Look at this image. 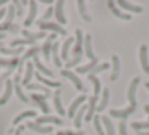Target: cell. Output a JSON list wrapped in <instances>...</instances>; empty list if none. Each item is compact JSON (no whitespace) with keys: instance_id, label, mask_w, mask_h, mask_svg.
Instances as JSON below:
<instances>
[{"instance_id":"6da1fadb","label":"cell","mask_w":149,"mask_h":135,"mask_svg":"<svg viewBox=\"0 0 149 135\" xmlns=\"http://www.w3.org/2000/svg\"><path fill=\"white\" fill-rule=\"evenodd\" d=\"M74 37H76V46L73 48V59L72 60H67V70L73 69V67H76L78 64L81 62V59H83V52H84V34L81 29H76L74 32Z\"/></svg>"},{"instance_id":"7a4b0ae2","label":"cell","mask_w":149,"mask_h":135,"mask_svg":"<svg viewBox=\"0 0 149 135\" xmlns=\"http://www.w3.org/2000/svg\"><path fill=\"white\" fill-rule=\"evenodd\" d=\"M141 83V78L140 76H135L129 84V89H127V99H129V104L132 108H136L138 106V100H136V89H138V84Z\"/></svg>"},{"instance_id":"3957f363","label":"cell","mask_w":149,"mask_h":135,"mask_svg":"<svg viewBox=\"0 0 149 135\" xmlns=\"http://www.w3.org/2000/svg\"><path fill=\"white\" fill-rule=\"evenodd\" d=\"M37 27L40 29V32H45V30H52L54 34H60L65 37L67 35V30L63 29L62 26H59L57 22H45V21H37Z\"/></svg>"},{"instance_id":"277c9868","label":"cell","mask_w":149,"mask_h":135,"mask_svg":"<svg viewBox=\"0 0 149 135\" xmlns=\"http://www.w3.org/2000/svg\"><path fill=\"white\" fill-rule=\"evenodd\" d=\"M60 75H62V76H65L67 80H70V81H72V83L74 84V87H76L78 91H83V92L86 91V87H84L83 81L79 80V76H78L76 73H73L72 70H67V69H63L62 72H60Z\"/></svg>"},{"instance_id":"5b68a950","label":"cell","mask_w":149,"mask_h":135,"mask_svg":"<svg viewBox=\"0 0 149 135\" xmlns=\"http://www.w3.org/2000/svg\"><path fill=\"white\" fill-rule=\"evenodd\" d=\"M86 100H87V95H86V94L78 95V97L72 102V105H70V108H68V111H67V115H68L70 118H74V115H76L78 110H79L83 105H86Z\"/></svg>"},{"instance_id":"8992f818","label":"cell","mask_w":149,"mask_h":135,"mask_svg":"<svg viewBox=\"0 0 149 135\" xmlns=\"http://www.w3.org/2000/svg\"><path fill=\"white\" fill-rule=\"evenodd\" d=\"M56 37H57V34H49L48 37L45 38V43L41 46V52H43V57L46 60H49L51 57V51H52V41L56 40Z\"/></svg>"},{"instance_id":"52a82bcc","label":"cell","mask_w":149,"mask_h":135,"mask_svg":"<svg viewBox=\"0 0 149 135\" xmlns=\"http://www.w3.org/2000/svg\"><path fill=\"white\" fill-rule=\"evenodd\" d=\"M29 97H32V100L37 104V106H40L41 108V111L45 113V116L49 113V106H48V104H46V95L45 94H37V92H32V94L29 95Z\"/></svg>"},{"instance_id":"ba28073f","label":"cell","mask_w":149,"mask_h":135,"mask_svg":"<svg viewBox=\"0 0 149 135\" xmlns=\"http://www.w3.org/2000/svg\"><path fill=\"white\" fill-rule=\"evenodd\" d=\"M54 16H56V21H57L59 26H65L68 21H67L65 17V13H63V2L62 0H59V2H56V6H54Z\"/></svg>"},{"instance_id":"9c48e42d","label":"cell","mask_w":149,"mask_h":135,"mask_svg":"<svg viewBox=\"0 0 149 135\" xmlns=\"http://www.w3.org/2000/svg\"><path fill=\"white\" fill-rule=\"evenodd\" d=\"M33 67H37V72L41 73V75L46 76V78H49V80L54 76V72H51V70H49L48 67L41 62V59L38 57V56H35V57H33Z\"/></svg>"},{"instance_id":"30bf717a","label":"cell","mask_w":149,"mask_h":135,"mask_svg":"<svg viewBox=\"0 0 149 135\" xmlns=\"http://www.w3.org/2000/svg\"><path fill=\"white\" fill-rule=\"evenodd\" d=\"M135 110H136V108H132L130 105L127 106V108H120V110H114V108H113V110H109V116H113V118H119L120 121H122V119L129 118Z\"/></svg>"},{"instance_id":"8fae6325","label":"cell","mask_w":149,"mask_h":135,"mask_svg":"<svg viewBox=\"0 0 149 135\" xmlns=\"http://www.w3.org/2000/svg\"><path fill=\"white\" fill-rule=\"evenodd\" d=\"M52 100H54V108H56V111H57V115L59 116L67 115V111L63 110V106H62V89H56L54 91V94H52Z\"/></svg>"},{"instance_id":"7c38bea8","label":"cell","mask_w":149,"mask_h":135,"mask_svg":"<svg viewBox=\"0 0 149 135\" xmlns=\"http://www.w3.org/2000/svg\"><path fill=\"white\" fill-rule=\"evenodd\" d=\"M13 91H15V83H13V80H6V83H5V91H3L2 97H0V106L5 105L6 102L11 99Z\"/></svg>"},{"instance_id":"4fadbf2b","label":"cell","mask_w":149,"mask_h":135,"mask_svg":"<svg viewBox=\"0 0 149 135\" xmlns=\"http://www.w3.org/2000/svg\"><path fill=\"white\" fill-rule=\"evenodd\" d=\"M140 64L144 73H149V57H148V46L141 45L140 46Z\"/></svg>"},{"instance_id":"5bb4252c","label":"cell","mask_w":149,"mask_h":135,"mask_svg":"<svg viewBox=\"0 0 149 135\" xmlns=\"http://www.w3.org/2000/svg\"><path fill=\"white\" fill-rule=\"evenodd\" d=\"M37 11H38V5H37V2H29V15H27L26 22H24V26H26V27H30L32 24L35 22V17H37Z\"/></svg>"},{"instance_id":"9a60e30c","label":"cell","mask_w":149,"mask_h":135,"mask_svg":"<svg viewBox=\"0 0 149 135\" xmlns=\"http://www.w3.org/2000/svg\"><path fill=\"white\" fill-rule=\"evenodd\" d=\"M35 76H37V80L40 81V84H43L45 87H48V89H49V87H54V89H60V86H62V83L49 80V78L43 76L41 73H38V72H35Z\"/></svg>"},{"instance_id":"2e32d148","label":"cell","mask_w":149,"mask_h":135,"mask_svg":"<svg viewBox=\"0 0 149 135\" xmlns=\"http://www.w3.org/2000/svg\"><path fill=\"white\" fill-rule=\"evenodd\" d=\"M97 105H98V99L97 97H89V102H87V113H86V121H92V118L95 116V111H97Z\"/></svg>"},{"instance_id":"e0dca14e","label":"cell","mask_w":149,"mask_h":135,"mask_svg":"<svg viewBox=\"0 0 149 135\" xmlns=\"http://www.w3.org/2000/svg\"><path fill=\"white\" fill-rule=\"evenodd\" d=\"M37 124H43V126H46V124H56V126H60L62 124V119L57 118V116H51V115H46V116H38L37 121H35Z\"/></svg>"},{"instance_id":"ac0fdd59","label":"cell","mask_w":149,"mask_h":135,"mask_svg":"<svg viewBox=\"0 0 149 135\" xmlns=\"http://www.w3.org/2000/svg\"><path fill=\"white\" fill-rule=\"evenodd\" d=\"M116 5L120 6V8H124L125 11H130V13H143V8H141V6L133 5V3L125 2V0H119V2H116Z\"/></svg>"},{"instance_id":"d6986e66","label":"cell","mask_w":149,"mask_h":135,"mask_svg":"<svg viewBox=\"0 0 149 135\" xmlns=\"http://www.w3.org/2000/svg\"><path fill=\"white\" fill-rule=\"evenodd\" d=\"M83 46H84V54L87 56V59H91V62L97 59V57H95V54H94V51H92V38H91L89 34L84 37V45Z\"/></svg>"},{"instance_id":"ffe728a7","label":"cell","mask_w":149,"mask_h":135,"mask_svg":"<svg viewBox=\"0 0 149 135\" xmlns=\"http://www.w3.org/2000/svg\"><path fill=\"white\" fill-rule=\"evenodd\" d=\"M27 127L33 132H38V134H51L52 132V127L51 126H43V124H37V122H27Z\"/></svg>"},{"instance_id":"44dd1931","label":"cell","mask_w":149,"mask_h":135,"mask_svg":"<svg viewBox=\"0 0 149 135\" xmlns=\"http://www.w3.org/2000/svg\"><path fill=\"white\" fill-rule=\"evenodd\" d=\"M113 72H111V76H109V80L111 81H116L119 78V73H120V59H119V56H116V54H113Z\"/></svg>"},{"instance_id":"7402d4cb","label":"cell","mask_w":149,"mask_h":135,"mask_svg":"<svg viewBox=\"0 0 149 135\" xmlns=\"http://www.w3.org/2000/svg\"><path fill=\"white\" fill-rule=\"evenodd\" d=\"M108 8L111 10V13H113V15H114L116 17H119V19H124V21H130V15H127V13H122V11H120V8H118L116 2H108Z\"/></svg>"},{"instance_id":"603a6c76","label":"cell","mask_w":149,"mask_h":135,"mask_svg":"<svg viewBox=\"0 0 149 135\" xmlns=\"http://www.w3.org/2000/svg\"><path fill=\"white\" fill-rule=\"evenodd\" d=\"M59 51H60V43H59V41H54V43H52L51 57H52V60H54L56 67H59V69H62V59H60V54H59Z\"/></svg>"},{"instance_id":"cb8c5ba5","label":"cell","mask_w":149,"mask_h":135,"mask_svg":"<svg viewBox=\"0 0 149 135\" xmlns=\"http://www.w3.org/2000/svg\"><path fill=\"white\" fill-rule=\"evenodd\" d=\"M86 113H87V105H83L76 111V115H74V118H73V122H74V127H76V129H81V126H83V118L86 116Z\"/></svg>"},{"instance_id":"d4e9b609","label":"cell","mask_w":149,"mask_h":135,"mask_svg":"<svg viewBox=\"0 0 149 135\" xmlns=\"http://www.w3.org/2000/svg\"><path fill=\"white\" fill-rule=\"evenodd\" d=\"M29 118H37V111H35V110H27V111L19 113V115H17L16 118L13 119V124H15V126H17V124H19L21 121L29 119Z\"/></svg>"},{"instance_id":"484cf974","label":"cell","mask_w":149,"mask_h":135,"mask_svg":"<svg viewBox=\"0 0 149 135\" xmlns=\"http://www.w3.org/2000/svg\"><path fill=\"white\" fill-rule=\"evenodd\" d=\"M33 69H35V67H33V62H27V65H26V73H24V78H22V86L30 84L32 76L35 75Z\"/></svg>"},{"instance_id":"4316f807","label":"cell","mask_w":149,"mask_h":135,"mask_svg":"<svg viewBox=\"0 0 149 135\" xmlns=\"http://www.w3.org/2000/svg\"><path fill=\"white\" fill-rule=\"evenodd\" d=\"M73 43H74V38H72V37H68V38H67L65 41H63V45L60 46V49H62V57H60V59H62V62H63V60H67V59H68L70 46H72Z\"/></svg>"},{"instance_id":"83f0119b","label":"cell","mask_w":149,"mask_h":135,"mask_svg":"<svg viewBox=\"0 0 149 135\" xmlns=\"http://www.w3.org/2000/svg\"><path fill=\"white\" fill-rule=\"evenodd\" d=\"M102 124L105 127V135H116L114 134V126L109 116H102Z\"/></svg>"},{"instance_id":"f1b7e54d","label":"cell","mask_w":149,"mask_h":135,"mask_svg":"<svg viewBox=\"0 0 149 135\" xmlns=\"http://www.w3.org/2000/svg\"><path fill=\"white\" fill-rule=\"evenodd\" d=\"M108 102H109V91L103 89L102 91V99H100V102H98V105H97V111L98 113L103 111V110L106 108V105H108Z\"/></svg>"},{"instance_id":"f546056e","label":"cell","mask_w":149,"mask_h":135,"mask_svg":"<svg viewBox=\"0 0 149 135\" xmlns=\"http://www.w3.org/2000/svg\"><path fill=\"white\" fill-rule=\"evenodd\" d=\"M76 5H78V10H79V15H81V17H83L86 22H91L92 21V17H91V15L87 13V8H86V2H83V0H78L76 2Z\"/></svg>"},{"instance_id":"4dcf8cb0","label":"cell","mask_w":149,"mask_h":135,"mask_svg":"<svg viewBox=\"0 0 149 135\" xmlns=\"http://www.w3.org/2000/svg\"><path fill=\"white\" fill-rule=\"evenodd\" d=\"M22 35H24V38H27V40H30V41H37V40H41V38H46V34H45V32L33 34V32H29L27 29L22 30Z\"/></svg>"},{"instance_id":"1f68e13d","label":"cell","mask_w":149,"mask_h":135,"mask_svg":"<svg viewBox=\"0 0 149 135\" xmlns=\"http://www.w3.org/2000/svg\"><path fill=\"white\" fill-rule=\"evenodd\" d=\"M27 89H30V91H33V92H41V94H45L46 97H49V95H51V91L48 89V87H45L43 84H27Z\"/></svg>"},{"instance_id":"d6a6232c","label":"cell","mask_w":149,"mask_h":135,"mask_svg":"<svg viewBox=\"0 0 149 135\" xmlns=\"http://www.w3.org/2000/svg\"><path fill=\"white\" fill-rule=\"evenodd\" d=\"M97 65H98V59H95V60H92V62L86 64V65H83V67H78L76 73H91L92 70H94V67H97Z\"/></svg>"},{"instance_id":"836d02e7","label":"cell","mask_w":149,"mask_h":135,"mask_svg":"<svg viewBox=\"0 0 149 135\" xmlns=\"http://www.w3.org/2000/svg\"><path fill=\"white\" fill-rule=\"evenodd\" d=\"M15 16H16V8H15V5L11 3V5L6 8V16H5V19H3V22L11 26V22L15 21Z\"/></svg>"},{"instance_id":"e575fe53","label":"cell","mask_w":149,"mask_h":135,"mask_svg":"<svg viewBox=\"0 0 149 135\" xmlns=\"http://www.w3.org/2000/svg\"><path fill=\"white\" fill-rule=\"evenodd\" d=\"M0 52L5 56H19L22 52V48H5V46H2Z\"/></svg>"},{"instance_id":"d590c367","label":"cell","mask_w":149,"mask_h":135,"mask_svg":"<svg viewBox=\"0 0 149 135\" xmlns=\"http://www.w3.org/2000/svg\"><path fill=\"white\" fill-rule=\"evenodd\" d=\"M92 122H94V127H95V130H97L98 135H105V132H103V124H102V116L95 115L94 118H92Z\"/></svg>"},{"instance_id":"8d00e7d4","label":"cell","mask_w":149,"mask_h":135,"mask_svg":"<svg viewBox=\"0 0 149 135\" xmlns=\"http://www.w3.org/2000/svg\"><path fill=\"white\" fill-rule=\"evenodd\" d=\"M109 69V64L108 62H102V64H98L97 67H94V70H92L91 73H87V76H95L97 73H102V72H105V70H108Z\"/></svg>"},{"instance_id":"74e56055","label":"cell","mask_w":149,"mask_h":135,"mask_svg":"<svg viewBox=\"0 0 149 135\" xmlns=\"http://www.w3.org/2000/svg\"><path fill=\"white\" fill-rule=\"evenodd\" d=\"M89 80L94 83V97L98 99V95H100V89H102V83H100V78L97 76H87Z\"/></svg>"},{"instance_id":"f35d334b","label":"cell","mask_w":149,"mask_h":135,"mask_svg":"<svg viewBox=\"0 0 149 135\" xmlns=\"http://www.w3.org/2000/svg\"><path fill=\"white\" fill-rule=\"evenodd\" d=\"M15 92H16L17 99H19L21 102H24V104H29V102H30V99L27 97V95H24V92H22V87H21V84H15Z\"/></svg>"},{"instance_id":"ab89813d","label":"cell","mask_w":149,"mask_h":135,"mask_svg":"<svg viewBox=\"0 0 149 135\" xmlns=\"http://www.w3.org/2000/svg\"><path fill=\"white\" fill-rule=\"evenodd\" d=\"M38 51H40V48H38V46H32V48H30L27 52H24V56H22V59H21V60H22V62H26V60L30 59V57L33 59L35 56L38 54Z\"/></svg>"},{"instance_id":"60d3db41","label":"cell","mask_w":149,"mask_h":135,"mask_svg":"<svg viewBox=\"0 0 149 135\" xmlns=\"http://www.w3.org/2000/svg\"><path fill=\"white\" fill-rule=\"evenodd\" d=\"M35 41H30L27 38H19V40H13L10 46H22V45H33Z\"/></svg>"},{"instance_id":"b9f144b4","label":"cell","mask_w":149,"mask_h":135,"mask_svg":"<svg viewBox=\"0 0 149 135\" xmlns=\"http://www.w3.org/2000/svg\"><path fill=\"white\" fill-rule=\"evenodd\" d=\"M52 15H54V8H51V6H49V8L46 10V13L43 15V17H41L40 21H45V22H48V19H49V17H51Z\"/></svg>"},{"instance_id":"7bdbcfd3","label":"cell","mask_w":149,"mask_h":135,"mask_svg":"<svg viewBox=\"0 0 149 135\" xmlns=\"http://www.w3.org/2000/svg\"><path fill=\"white\" fill-rule=\"evenodd\" d=\"M119 134L120 135H127V122H125V119H122L119 122Z\"/></svg>"},{"instance_id":"ee69618b","label":"cell","mask_w":149,"mask_h":135,"mask_svg":"<svg viewBox=\"0 0 149 135\" xmlns=\"http://www.w3.org/2000/svg\"><path fill=\"white\" fill-rule=\"evenodd\" d=\"M57 135H84V134H83V132H78V134H74L73 130H63V132H62V130H59V132H57Z\"/></svg>"},{"instance_id":"f6af8a7d","label":"cell","mask_w":149,"mask_h":135,"mask_svg":"<svg viewBox=\"0 0 149 135\" xmlns=\"http://www.w3.org/2000/svg\"><path fill=\"white\" fill-rule=\"evenodd\" d=\"M5 16H6V8H0V22L5 19Z\"/></svg>"},{"instance_id":"bcb514c9","label":"cell","mask_w":149,"mask_h":135,"mask_svg":"<svg viewBox=\"0 0 149 135\" xmlns=\"http://www.w3.org/2000/svg\"><path fill=\"white\" fill-rule=\"evenodd\" d=\"M22 132H24V126H19V127L15 130V134H13V135H22Z\"/></svg>"},{"instance_id":"7dc6e473","label":"cell","mask_w":149,"mask_h":135,"mask_svg":"<svg viewBox=\"0 0 149 135\" xmlns=\"http://www.w3.org/2000/svg\"><path fill=\"white\" fill-rule=\"evenodd\" d=\"M138 135H149V130H140Z\"/></svg>"},{"instance_id":"c3c4849f","label":"cell","mask_w":149,"mask_h":135,"mask_svg":"<svg viewBox=\"0 0 149 135\" xmlns=\"http://www.w3.org/2000/svg\"><path fill=\"white\" fill-rule=\"evenodd\" d=\"M43 3H45V5H52L51 0H43Z\"/></svg>"},{"instance_id":"681fc988","label":"cell","mask_w":149,"mask_h":135,"mask_svg":"<svg viewBox=\"0 0 149 135\" xmlns=\"http://www.w3.org/2000/svg\"><path fill=\"white\" fill-rule=\"evenodd\" d=\"M144 111H146L148 115H149V105H144Z\"/></svg>"},{"instance_id":"f907efd6","label":"cell","mask_w":149,"mask_h":135,"mask_svg":"<svg viewBox=\"0 0 149 135\" xmlns=\"http://www.w3.org/2000/svg\"><path fill=\"white\" fill-rule=\"evenodd\" d=\"M5 37H6V34H2V32H0V40H3Z\"/></svg>"},{"instance_id":"816d5d0a","label":"cell","mask_w":149,"mask_h":135,"mask_svg":"<svg viewBox=\"0 0 149 135\" xmlns=\"http://www.w3.org/2000/svg\"><path fill=\"white\" fill-rule=\"evenodd\" d=\"M144 87H146V89L149 91V81H146V83H144Z\"/></svg>"},{"instance_id":"f5cc1de1","label":"cell","mask_w":149,"mask_h":135,"mask_svg":"<svg viewBox=\"0 0 149 135\" xmlns=\"http://www.w3.org/2000/svg\"><path fill=\"white\" fill-rule=\"evenodd\" d=\"M13 134H15V130H13V129H10V130H8V135H13Z\"/></svg>"},{"instance_id":"db71d44e","label":"cell","mask_w":149,"mask_h":135,"mask_svg":"<svg viewBox=\"0 0 149 135\" xmlns=\"http://www.w3.org/2000/svg\"><path fill=\"white\" fill-rule=\"evenodd\" d=\"M2 5H5V2H3V0H0V6H2Z\"/></svg>"},{"instance_id":"11a10c76","label":"cell","mask_w":149,"mask_h":135,"mask_svg":"<svg viewBox=\"0 0 149 135\" xmlns=\"http://www.w3.org/2000/svg\"><path fill=\"white\" fill-rule=\"evenodd\" d=\"M0 48H2V43H0Z\"/></svg>"},{"instance_id":"9f6ffc18","label":"cell","mask_w":149,"mask_h":135,"mask_svg":"<svg viewBox=\"0 0 149 135\" xmlns=\"http://www.w3.org/2000/svg\"><path fill=\"white\" fill-rule=\"evenodd\" d=\"M148 122H149V119H148Z\"/></svg>"},{"instance_id":"6f0895ef","label":"cell","mask_w":149,"mask_h":135,"mask_svg":"<svg viewBox=\"0 0 149 135\" xmlns=\"http://www.w3.org/2000/svg\"><path fill=\"white\" fill-rule=\"evenodd\" d=\"M49 135H51V134H49Z\"/></svg>"}]
</instances>
